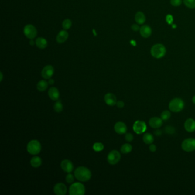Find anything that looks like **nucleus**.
Returning <instances> with one entry per match:
<instances>
[{
    "instance_id": "nucleus-1",
    "label": "nucleus",
    "mask_w": 195,
    "mask_h": 195,
    "mask_svg": "<svg viewBox=\"0 0 195 195\" xmlns=\"http://www.w3.org/2000/svg\"><path fill=\"white\" fill-rule=\"evenodd\" d=\"M75 177L80 181L85 182L89 180L92 177L91 171L85 166H79L74 171Z\"/></svg>"
},
{
    "instance_id": "nucleus-2",
    "label": "nucleus",
    "mask_w": 195,
    "mask_h": 195,
    "mask_svg": "<svg viewBox=\"0 0 195 195\" xmlns=\"http://www.w3.org/2000/svg\"><path fill=\"white\" fill-rule=\"evenodd\" d=\"M184 108V102L180 98H175L172 99L169 104V108L172 112H180Z\"/></svg>"
},
{
    "instance_id": "nucleus-3",
    "label": "nucleus",
    "mask_w": 195,
    "mask_h": 195,
    "mask_svg": "<svg viewBox=\"0 0 195 195\" xmlns=\"http://www.w3.org/2000/svg\"><path fill=\"white\" fill-rule=\"evenodd\" d=\"M151 53L154 58L161 59L166 54V47L162 44H156L152 47Z\"/></svg>"
},
{
    "instance_id": "nucleus-4",
    "label": "nucleus",
    "mask_w": 195,
    "mask_h": 195,
    "mask_svg": "<svg viewBox=\"0 0 195 195\" xmlns=\"http://www.w3.org/2000/svg\"><path fill=\"white\" fill-rule=\"evenodd\" d=\"M27 151L30 155H36L41 151V145L38 140H33L28 144Z\"/></svg>"
},
{
    "instance_id": "nucleus-5",
    "label": "nucleus",
    "mask_w": 195,
    "mask_h": 195,
    "mask_svg": "<svg viewBox=\"0 0 195 195\" xmlns=\"http://www.w3.org/2000/svg\"><path fill=\"white\" fill-rule=\"evenodd\" d=\"M85 193V186L81 183H74L69 188V194L70 195H84Z\"/></svg>"
},
{
    "instance_id": "nucleus-6",
    "label": "nucleus",
    "mask_w": 195,
    "mask_h": 195,
    "mask_svg": "<svg viewBox=\"0 0 195 195\" xmlns=\"http://www.w3.org/2000/svg\"><path fill=\"white\" fill-rule=\"evenodd\" d=\"M181 148L183 151L187 152L194 151H195V139H186L182 142Z\"/></svg>"
},
{
    "instance_id": "nucleus-7",
    "label": "nucleus",
    "mask_w": 195,
    "mask_h": 195,
    "mask_svg": "<svg viewBox=\"0 0 195 195\" xmlns=\"http://www.w3.org/2000/svg\"><path fill=\"white\" fill-rule=\"evenodd\" d=\"M24 33L28 39H33L37 36V30L34 25L28 24L24 28Z\"/></svg>"
},
{
    "instance_id": "nucleus-8",
    "label": "nucleus",
    "mask_w": 195,
    "mask_h": 195,
    "mask_svg": "<svg viewBox=\"0 0 195 195\" xmlns=\"http://www.w3.org/2000/svg\"><path fill=\"white\" fill-rule=\"evenodd\" d=\"M121 159V155L119 152L116 150H113L110 152L107 157L108 162L111 165H115L120 161Z\"/></svg>"
},
{
    "instance_id": "nucleus-9",
    "label": "nucleus",
    "mask_w": 195,
    "mask_h": 195,
    "mask_svg": "<svg viewBox=\"0 0 195 195\" xmlns=\"http://www.w3.org/2000/svg\"><path fill=\"white\" fill-rule=\"evenodd\" d=\"M133 129L137 134H142L146 131V124L143 121L137 120L134 123Z\"/></svg>"
},
{
    "instance_id": "nucleus-10",
    "label": "nucleus",
    "mask_w": 195,
    "mask_h": 195,
    "mask_svg": "<svg viewBox=\"0 0 195 195\" xmlns=\"http://www.w3.org/2000/svg\"><path fill=\"white\" fill-rule=\"evenodd\" d=\"M54 72V69L53 66L48 65L43 69L41 71V76L44 79H50L52 77Z\"/></svg>"
},
{
    "instance_id": "nucleus-11",
    "label": "nucleus",
    "mask_w": 195,
    "mask_h": 195,
    "mask_svg": "<svg viewBox=\"0 0 195 195\" xmlns=\"http://www.w3.org/2000/svg\"><path fill=\"white\" fill-rule=\"evenodd\" d=\"M53 191L56 195H65L67 192V188L63 183H60L54 186Z\"/></svg>"
},
{
    "instance_id": "nucleus-12",
    "label": "nucleus",
    "mask_w": 195,
    "mask_h": 195,
    "mask_svg": "<svg viewBox=\"0 0 195 195\" xmlns=\"http://www.w3.org/2000/svg\"><path fill=\"white\" fill-rule=\"evenodd\" d=\"M104 101L108 105L114 106L117 103V98L114 94L108 93L104 96Z\"/></svg>"
},
{
    "instance_id": "nucleus-13",
    "label": "nucleus",
    "mask_w": 195,
    "mask_h": 195,
    "mask_svg": "<svg viewBox=\"0 0 195 195\" xmlns=\"http://www.w3.org/2000/svg\"><path fill=\"white\" fill-rule=\"evenodd\" d=\"M61 167L62 169L65 172L70 173L73 171L74 166L72 161L66 159V160H63V161L61 162Z\"/></svg>"
},
{
    "instance_id": "nucleus-14",
    "label": "nucleus",
    "mask_w": 195,
    "mask_h": 195,
    "mask_svg": "<svg viewBox=\"0 0 195 195\" xmlns=\"http://www.w3.org/2000/svg\"><path fill=\"white\" fill-rule=\"evenodd\" d=\"M162 120L161 118L157 117H152L149 120V124L150 127L154 129H158L162 126Z\"/></svg>"
},
{
    "instance_id": "nucleus-15",
    "label": "nucleus",
    "mask_w": 195,
    "mask_h": 195,
    "mask_svg": "<svg viewBox=\"0 0 195 195\" xmlns=\"http://www.w3.org/2000/svg\"><path fill=\"white\" fill-rule=\"evenodd\" d=\"M114 129L115 132L119 135L124 134L127 131V127L126 124L121 121L116 122L115 125Z\"/></svg>"
},
{
    "instance_id": "nucleus-16",
    "label": "nucleus",
    "mask_w": 195,
    "mask_h": 195,
    "mask_svg": "<svg viewBox=\"0 0 195 195\" xmlns=\"http://www.w3.org/2000/svg\"><path fill=\"white\" fill-rule=\"evenodd\" d=\"M69 37V33L66 30H63L59 32L56 37V41L59 44L64 43Z\"/></svg>"
},
{
    "instance_id": "nucleus-17",
    "label": "nucleus",
    "mask_w": 195,
    "mask_h": 195,
    "mask_svg": "<svg viewBox=\"0 0 195 195\" xmlns=\"http://www.w3.org/2000/svg\"><path fill=\"white\" fill-rule=\"evenodd\" d=\"M184 128L188 132H193L195 131V120L190 118L185 121Z\"/></svg>"
},
{
    "instance_id": "nucleus-18",
    "label": "nucleus",
    "mask_w": 195,
    "mask_h": 195,
    "mask_svg": "<svg viewBox=\"0 0 195 195\" xmlns=\"http://www.w3.org/2000/svg\"><path fill=\"white\" fill-rule=\"evenodd\" d=\"M140 33L142 37L148 38L150 37L152 34V29L151 27L147 25L142 26L140 29Z\"/></svg>"
},
{
    "instance_id": "nucleus-19",
    "label": "nucleus",
    "mask_w": 195,
    "mask_h": 195,
    "mask_svg": "<svg viewBox=\"0 0 195 195\" xmlns=\"http://www.w3.org/2000/svg\"><path fill=\"white\" fill-rule=\"evenodd\" d=\"M48 95L50 99L56 101L58 100L60 98V92L57 88L56 87H52L49 89L48 91Z\"/></svg>"
},
{
    "instance_id": "nucleus-20",
    "label": "nucleus",
    "mask_w": 195,
    "mask_h": 195,
    "mask_svg": "<svg viewBox=\"0 0 195 195\" xmlns=\"http://www.w3.org/2000/svg\"><path fill=\"white\" fill-rule=\"evenodd\" d=\"M35 44L37 47H38L39 49H44L47 47L48 41L43 37H39L36 40Z\"/></svg>"
},
{
    "instance_id": "nucleus-21",
    "label": "nucleus",
    "mask_w": 195,
    "mask_h": 195,
    "mask_svg": "<svg viewBox=\"0 0 195 195\" xmlns=\"http://www.w3.org/2000/svg\"><path fill=\"white\" fill-rule=\"evenodd\" d=\"M135 21L139 24H143L145 22V16L142 12H138L135 15Z\"/></svg>"
},
{
    "instance_id": "nucleus-22",
    "label": "nucleus",
    "mask_w": 195,
    "mask_h": 195,
    "mask_svg": "<svg viewBox=\"0 0 195 195\" xmlns=\"http://www.w3.org/2000/svg\"><path fill=\"white\" fill-rule=\"evenodd\" d=\"M142 140L146 144L150 145L154 142V137L151 133H146L143 135Z\"/></svg>"
},
{
    "instance_id": "nucleus-23",
    "label": "nucleus",
    "mask_w": 195,
    "mask_h": 195,
    "mask_svg": "<svg viewBox=\"0 0 195 195\" xmlns=\"http://www.w3.org/2000/svg\"><path fill=\"white\" fill-rule=\"evenodd\" d=\"M30 164L34 168H38L42 164V160L39 156H34L30 160Z\"/></svg>"
},
{
    "instance_id": "nucleus-24",
    "label": "nucleus",
    "mask_w": 195,
    "mask_h": 195,
    "mask_svg": "<svg viewBox=\"0 0 195 195\" xmlns=\"http://www.w3.org/2000/svg\"><path fill=\"white\" fill-rule=\"evenodd\" d=\"M48 84L49 83L46 81L41 80L37 84V88L40 92H44L48 87Z\"/></svg>"
},
{
    "instance_id": "nucleus-25",
    "label": "nucleus",
    "mask_w": 195,
    "mask_h": 195,
    "mask_svg": "<svg viewBox=\"0 0 195 195\" xmlns=\"http://www.w3.org/2000/svg\"><path fill=\"white\" fill-rule=\"evenodd\" d=\"M132 146L129 144H124L121 147V152L123 154H128L132 151Z\"/></svg>"
},
{
    "instance_id": "nucleus-26",
    "label": "nucleus",
    "mask_w": 195,
    "mask_h": 195,
    "mask_svg": "<svg viewBox=\"0 0 195 195\" xmlns=\"http://www.w3.org/2000/svg\"><path fill=\"white\" fill-rule=\"evenodd\" d=\"M54 110L56 112L60 113L63 111V105L61 103V100H57V101L54 104L53 106Z\"/></svg>"
},
{
    "instance_id": "nucleus-27",
    "label": "nucleus",
    "mask_w": 195,
    "mask_h": 195,
    "mask_svg": "<svg viewBox=\"0 0 195 195\" xmlns=\"http://www.w3.org/2000/svg\"><path fill=\"white\" fill-rule=\"evenodd\" d=\"M62 25H63V29L68 30L71 28V26L72 25V22L70 19H67L63 20Z\"/></svg>"
},
{
    "instance_id": "nucleus-28",
    "label": "nucleus",
    "mask_w": 195,
    "mask_h": 195,
    "mask_svg": "<svg viewBox=\"0 0 195 195\" xmlns=\"http://www.w3.org/2000/svg\"><path fill=\"white\" fill-rule=\"evenodd\" d=\"M93 148L94 151L96 152H101L103 151L104 148V146L101 142H96L93 144Z\"/></svg>"
},
{
    "instance_id": "nucleus-29",
    "label": "nucleus",
    "mask_w": 195,
    "mask_h": 195,
    "mask_svg": "<svg viewBox=\"0 0 195 195\" xmlns=\"http://www.w3.org/2000/svg\"><path fill=\"white\" fill-rule=\"evenodd\" d=\"M171 116V113L169 111H164L162 112L161 113V119L164 121H166L168 120L170 118Z\"/></svg>"
},
{
    "instance_id": "nucleus-30",
    "label": "nucleus",
    "mask_w": 195,
    "mask_h": 195,
    "mask_svg": "<svg viewBox=\"0 0 195 195\" xmlns=\"http://www.w3.org/2000/svg\"><path fill=\"white\" fill-rule=\"evenodd\" d=\"M184 4L190 9L195 8V0H184Z\"/></svg>"
},
{
    "instance_id": "nucleus-31",
    "label": "nucleus",
    "mask_w": 195,
    "mask_h": 195,
    "mask_svg": "<svg viewBox=\"0 0 195 195\" xmlns=\"http://www.w3.org/2000/svg\"><path fill=\"white\" fill-rule=\"evenodd\" d=\"M74 176H73L72 174L70 173H68V174L67 176L66 177V181L67 182L69 183V184H70V183H72L73 181H74Z\"/></svg>"
},
{
    "instance_id": "nucleus-32",
    "label": "nucleus",
    "mask_w": 195,
    "mask_h": 195,
    "mask_svg": "<svg viewBox=\"0 0 195 195\" xmlns=\"http://www.w3.org/2000/svg\"><path fill=\"white\" fill-rule=\"evenodd\" d=\"M134 139V137L133 136L132 133H127L125 136V139L128 142H131L133 141Z\"/></svg>"
},
{
    "instance_id": "nucleus-33",
    "label": "nucleus",
    "mask_w": 195,
    "mask_h": 195,
    "mask_svg": "<svg viewBox=\"0 0 195 195\" xmlns=\"http://www.w3.org/2000/svg\"><path fill=\"white\" fill-rule=\"evenodd\" d=\"M171 5L173 6H179L181 4V0H171L170 1Z\"/></svg>"
},
{
    "instance_id": "nucleus-34",
    "label": "nucleus",
    "mask_w": 195,
    "mask_h": 195,
    "mask_svg": "<svg viewBox=\"0 0 195 195\" xmlns=\"http://www.w3.org/2000/svg\"><path fill=\"white\" fill-rule=\"evenodd\" d=\"M166 22H167L169 24H172L173 23V17L170 15H166Z\"/></svg>"
},
{
    "instance_id": "nucleus-35",
    "label": "nucleus",
    "mask_w": 195,
    "mask_h": 195,
    "mask_svg": "<svg viewBox=\"0 0 195 195\" xmlns=\"http://www.w3.org/2000/svg\"><path fill=\"white\" fill-rule=\"evenodd\" d=\"M166 132H168L169 133H173V132H175L174 128L171 126H166Z\"/></svg>"
},
{
    "instance_id": "nucleus-36",
    "label": "nucleus",
    "mask_w": 195,
    "mask_h": 195,
    "mask_svg": "<svg viewBox=\"0 0 195 195\" xmlns=\"http://www.w3.org/2000/svg\"><path fill=\"white\" fill-rule=\"evenodd\" d=\"M149 148L150 151L152 152H155L156 151V149H157V147H156V145H155V144H150Z\"/></svg>"
},
{
    "instance_id": "nucleus-37",
    "label": "nucleus",
    "mask_w": 195,
    "mask_h": 195,
    "mask_svg": "<svg viewBox=\"0 0 195 195\" xmlns=\"http://www.w3.org/2000/svg\"><path fill=\"white\" fill-rule=\"evenodd\" d=\"M131 29H132L133 31H138L139 30H140V28L139 27V26L137 24H133L131 26Z\"/></svg>"
},
{
    "instance_id": "nucleus-38",
    "label": "nucleus",
    "mask_w": 195,
    "mask_h": 195,
    "mask_svg": "<svg viewBox=\"0 0 195 195\" xmlns=\"http://www.w3.org/2000/svg\"><path fill=\"white\" fill-rule=\"evenodd\" d=\"M116 105H117V107L119 108H122L124 107L125 104L122 101H117Z\"/></svg>"
},
{
    "instance_id": "nucleus-39",
    "label": "nucleus",
    "mask_w": 195,
    "mask_h": 195,
    "mask_svg": "<svg viewBox=\"0 0 195 195\" xmlns=\"http://www.w3.org/2000/svg\"><path fill=\"white\" fill-rule=\"evenodd\" d=\"M161 133H162V132H161V130H159V129L156 130V131H155V135L157 136H160L161 135Z\"/></svg>"
},
{
    "instance_id": "nucleus-40",
    "label": "nucleus",
    "mask_w": 195,
    "mask_h": 195,
    "mask_svg": "<svg viewBox=\"0 0 195 195\" xmlns=\"http://www.w3.org/2000/svg\"><path fill=\"white\" fill-rule=\"evenodd\" d=\"M48 83H49V85H53L54 83V81L53 79H52V78L49 79Z\"/></svg>"
},
{
    "instance_id": "nucleus-41",
    "label": "nucleus",
    "mask_w": 195,
    "mask_h": 195,
    "mask_svg": "<svg viewBox=\"0 0 195 195\" xmlns=\"http://www.w3.org/2000/svg\"><path fill=\"white\" fill-rule=\"evenodd\" d=\"M192 102H193V103L194 104H195V95L193 97V98H192Z\"/></svg>"
},
{
    "instance_id": "nucleus-42",
    "label": "nucleus",
    "mask_w": 195,
    "mask_h": 195,
    "mask_svg": "<svg viewBox=\"0 0 195 195\" xmlns=\"http://www.w3.org/2000/svg\"><path fill=\"white\" fill-rule=\"evenodd\" d=\"M2 77H3L2 73V72H1V81H2Z\"/></svg>"
},
{
    "instance_id": "nucleus-43",
    "label": "nucleus",
    "mask_w": 195,
    "mask_h": 195,
    "mask_svg": "<svg viewBox=\"0 0 195 195\" xmlns=\"http://www.w3.org/2000/svg\"><path fill=\"white\" fill-rule=\"evenodd\" d=\"M30 44H31V45H34V41H30Z\"/></svg>"
}]
</instances>
